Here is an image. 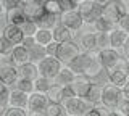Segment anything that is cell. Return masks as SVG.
Listing matches in <instances>:
<instances>
[{"instance_id":"obj_51","label":"cell","mask_w":129,"mask_h":116,"mask_svg":"<svg viewBox=\"0 0 129 116\" xmlns=\"http://www.w3.org/2000/svg\"><path fill=\"white\" fill-rule=\"evenodd\" d=\"M2 58H3V57H2V53H0V60H2Z\"/></svg>"},{"instance_id":"obj_27","label":"cell","mask_w":129,"mask_h":116,"mask_svg":"<svg viewBox=\"0 0 129 116\" xmlns=\"http://www.w3.org/2000/svg\"><path fill=\"white\" fill-rule=\"evenodd\" d=\"M66 111L61 103H56V102H48L45 106V111H44V116H64Z\"/></svg>"},{"instance_id":"obj_36","label":"cell","mask_w":129,"mask_h":116,"mask_svg":"<svg viewBox=\"0 0 129 116\" xmlns=\"http://www.w3.org/2000/svg\"><path fill=\"white\" fill-rule=\"evenodd\" d=\"M110 47V32H97V49Z\"/></svg>"},{"instance_id":"obj_43","label":"cell","mask_w":129,"mask_h":116,"mask_svg":"<svg viewBox=\"0 0 129 116\" xmlns=\"http://www.w3.org/2000/svg\"><path fill=\"white\" fill-rule=\"evenodd\" d=\"M0 2H2V5L5 7V10H8V8H13V7H21L18 0H0Z\"/></svg>"},{"instance_id":"obj_39","label":"cell","mask_w":129,"mask_h":116,"mask_svg":"<svg viewBox=\"0 0 129 116\" xmlns=\"http://www.w3.org/2000/svg\"><path fill=\"white\" fill-rule=\"evenodd\" d=\"M116 26H118L119 29H123L126 34H129V11H126V13L119 18V21L116 23Z\"/></svg>"},{"instance_id":"obj_32","label":"cell","mask_w":129,"mask_h":116,"mask_svg":"<svg viewBox=\"0 0 129 116\" xmlns=\"http://www.w3.org/2000/svg\"><path fill=\"white\" fill-rule=\"evenodd\" d=\"M15 87L23 92H26V94H31L32 90H34V81H31V79H26V78H18L15 82Z\"/></svg>"},{"instance_id":"obj_31","label":"cell","mask_w":129,"mask_h":116,"mask_svg":"<svg viewBox=\"0 0 129 116\" xmlns=\"http://www.w3.org/2000/svg\"><path fill=\"white\" fill-rule=\"evenodd\" d=\"M52 79L48 78H44V76H37L34 79V90H39V92H47L48 89L52 87Z\"/></svg>"},{"instance_id":"obj_29","label":"cell","mask_w":129,"mask_h":116,"mask_svg":"<svg viewBox=\"0 0 129 116\" xmlns=\"http://www.w3.org/2000/svg\"><path fill=\"white\" fill-rule=\"evenodd\" d=\"M27 52H29V61L34 63H37L40 58L45 57V49H44V45H39V44H34L31 49H27Z\"/></svg>"},{"instance_id":"obj_23","label":"cell","mask_w":129,"mask_h":116,"mask_svg":"<svg viewBox=\"0 0 129 116\" xmlns=\"http://www.w3.org/2000/svg\"><path fill=\"white\" fill-rule=\"evenodd\" d=\"M5 18H7V24H18V26L26 19L21 7H13V8L5 10Z\"/></svg>"},{"instance_id":"obj_20","label":"cell","mask_w":129,"mask_h":116,"mask_svg":"<svg viewBox=\"0 0 129 116\" xmlns=\"http://www.w3.org/2000/svg\"><path fill=\"white\" fill-rule=\"evenodd\" d=\"M52 37L55 42H66V41H73V31L68 29L66 26H63L61 23H58L53 29H52Z\"/></svg>"},{"instance_id":"obj_40","label":"cell","mask_w":129,"mask_h":116,"mask_svg":"<svg viewBox=\"0 0 129 116\" xmlns=\"http://www.w3.org/2000/svg\"><path fill=\"white\" fill-rule=\"evenodd\" d=\"M45 55H50V57H55V53H56V49H58V42H55V41H52V42H48L45 47Z\"/></svg>"},{"instance_id":"obj_38","label":"cell","mask_w":129,"mask_h":116,"mask_svg":"<svg viewBox=\"0 0 129 116\" xmlns=\"http://www.w3.org/2000/svg\"><path fill=\"white\" fill-rule=\"evenodd\" d=\"M8 94H10V87L0 81V106L8 105Z\"/></svg>"},{"instance_id":"obj_12","label":"cell","mask_w":129,"mask_h":116,"mask_svg":"<svg viewBox=\"0 0 129 116\" xmlns=\"http://www.w3.org/2000/svg\"><path fill=\"white\" fill-rule=\"evenodd\" d=\"M2 35L7 41H10L13 45H18V44H21V41H23L24 32H23L21 26H18V24H7L2 31Z\"/></svg>"},{"instance_id":"obj_6","label":"cell","mask_w":129,"mask_h":116,"mask_svg":"<svg viewBox=\"0 0 129 116\" xmlns=\"http://www.w3.org/2000/svg\"><path fill=\"white\" fill-rule=\"evenodd\" d=\"M127 11V7L124 5V0H108L102 5V16L111 23H118L119 18Z\"/></svg>"},{"instance_id":"obj_5","label":"cell","mask_w":129,"mask_h":116,"mask_svg":"<svg viewBox=\"0 0 129 116\" xmlns=\"http://www.w3.org/2000/svg\"><path fill=\"white\" fill-rule=\"evenodd\" d=\"M48 103V97L45 92L32 90L27 97V114L29 116H44L45 106Z\"/></svg>"},{"instance_id":"obj_42","label":"cell","mask_w":129,"mask_h":116,"mask_svg":"<svg viewBox=\"0 0 129 116\" xmlns=\"http://www.w3.org/2000/svg\"><path fill=\"white\" fill-rule=\"evenodd\" d=\"M34 44H36L34 35H24L23 41H21V45H23V47H26V49H31Z\"/></svg>"},{"instance_id":"obj_4","label":"cell","mask_w":129,"mask_h":116,"mask_svg":"<svg viewBox=\"0 0 129 116\" xmlns=\"http://www.w3.org/2000/svg\"><path fill=\"white\" fill-rule=\"evenodd\" d=\"M78 11L84 24H94L95 19L102 16V5L95 0H84L78 5Z\"/></svg>"},{"instance_id":"obj_13","label":"cell","mask_w":129,"mask_h":116,"mask_svg":"<svg viewBox=\"0 0 129 116\" xmlns=\"http://www.w3.org/2000/svg\"><path fill=\"white\" fill-rule=\"evenodd\" d=\"M127 79L129 78H127V73H126V63L113 68L111 71H108V82L115 84L116 87H123Z\"/></svg>"},{"instance_id":"obj_35","label":"cell","mask_w":129,"mask_h":116,"mask_svg":"<svg viewBox=\"0 0 129 116\" xmlns=\"http://www.w3.org/2000/svg\"><path fill=\"white\" fill-rule=\"evenodd\" d=\"M19 26H21L24 35H34L36 31H37V24H36V21H31V19H24Z\"/></svg>"},{"instance_id":"obj_10","label":"cell","mask_w":129,"mask_h":116,"mask_svg":"<svg viewBox=\"0 0 129 116\" xmlns=\"http://www.w3.org/2000/svg\"><path fill=\"white\" fill-rule=\"evenodd\" d=\"M123 98V92H121V87H116L115 84L107 82L103 84V90H102V103L107 105L108 108H115L119 103V100Z\"/></svg>"},{"instance_id":"obj_14","label":"cell","mask_w":129,"mask_h":116,"mask_svg":"<svg viewBox=\"0 0 129 116\" xmlns=\"http://www.w3.org/2000/svg\"><path fill=\"white\" fill-rule=\"evenodd\" d=\"M70 86L73 87V90H74V94L78 97H84L87 94L89 87H90V78H87L84 74H76V78L73 79Z\"/></svg>"},{"instance_id":"obj_2","label":"cell","mask_w":129,"mask_h":116,"mask_svg":"<svg viewBox=\"0 0 129 116\" xmlns=\"http://www.w3.org/2000/svg\"><path fill=\"white\" fill-rule=\"evenodd\" d=\"M99 60L102 63V68L105 71H111L113 68L124 65L126 63V58L121 57V53L113 47H107V49H99Z\"/></svg>"},{"instance_id":"obj_37","label":"cell","mask_w":129,"mask_h":116,"mask_svg":"<svg viewBox=\"0 0 129 116\" xmlns=\"http://www.w3.org/2000/svg\"><path fill=\"white\" fill-rule=\"evenodd\" d=\"M13 47L15 45L10 41H7L3 35H0V53H2V57H8L13 50Z\"/></svg>"},{"instance_id":"obj_46","label":"cell","mask_w":129,"mask_h":116,"mask_svg":"<svg viewBox=\"0 0 129 116\" xmlns=\"http://www.w3.org/2000/svg\"><path fill=\"white\" fill-rule=\"evenodd\" d=\"M19 2V5H29V3H34V2H40V0H18Z\"/></svg>"},{"instance_id":"obj_9","label":"cell","mask_w":129,"mask_h":116,"mask_svg":"<svg viewBox=\"0 0 129 116\" xmlns=\"http://www.w3.org/2000/svg\"><path fill=\"white\" fill-rule=\"evenodd\" d=\"M79 52H81V49H79L78 44L73 42V41H66V42H60L58 44V49H56L55 57L58 58L63 65H68Z\"/></svg>"},{"instance_id":"obj_26","label":"cell","mask_w":129,"mask_h":116,"mask_svg":"<svg viewBox=\"0 0 129 116\" xmlns=\"http://www.w3.org/2000/svg\"><path fill=\"white\" fill-rule=\"evenodd\" d=\"M34 39H36V44H39V45H44V47H45L48 42L53 41V37H52V29L37 27V31H36V34H34Z\"/></svg>"},{"instance_id":"obj_8","label":"cell","mask_w":129,"mask_h":116,"mask_svg":"<svg viewBox=\"0 0 129 116\" xmlns=\"http://www.w3.org/2000/svg\"><path fill=\"white\" fill-rule=\"evenodd\" d=\"M58 23H61L63 26H66L68 29H71L73 32H76V31H81L84 26V21L82 18H81L78 8L74 10H68V11H61L58 16Z\"/></svg>"},{"instance_id":"obj_22","label":"cell","mask_w":129,"mask_h":116,"mask_svg":"<svg viewBox=\"0 0 129 116\" xmlns=\"http://www.w3.org/2000/svg\"><path fill=\"white\" fill-rule=\"evenodd\" d=\"M58 16L60 15H52V13L44 11V13L36 19V24H37V27H44V29H53V27L58 24Z\"/></svg>"},{"instance_id":"obj_11","label":"cell","mask_w":129,"mask_h":116,"mask_svg":"<svg viewBox=\"0 0 129 116\" xmlns=\"http://www.w3.org/2000/svg\"><path fill=\"white\" fill-rule=\"evenodd\" d=\"M18 78V66L13 65L10 60H0V81L7 84L8 87H13Z\"/></svg>"},{"instance_id":"obj_24","label":"cell","mask_w":129,"mask_h":116,"mask_svg":"<svg viewBox=\"0 0 129 116\" xmlns=\"http://www.w3.org/2000/svg\"><path fill=\"white\" fill-rule=\"evenodd\" d=\"M79 49L84 52L99 50L97 49V34L95 32H86L79 41Z\"/></svg>"},{"instance_id":"obj_3","label":"cell","mask_w":129,"mask_h":116,"mask_svg":"<svg viewBox=\"0 0 129 116\" xmlns=\"http://www.w3.org/2000/svg\"><path fill=\"white\" fill-rule=\"evenodd\" d=\"M61 105L64 108L68 116H86L87 110L92 106V103H89L84 97H68L61 100Z\"/></svg>"},{"instance_id":"obj_21","label":"cell","mask_w":129,"mask_h":116,"mask_svg":"<svg viewBox=\"0 0 129 116\" xmlns=\"http://www.w3.org/2000/svg\"><path fill=\"white\" fill-rule=\"evenodd\" d=\"M102 90H103V86H102V84L92 82L90 81V87H89L87 94L84 95V98H86L89 103H92V105L100 103V102H102Z\"/></svg>"},{"instance_id":"obj_44","label":"cell","mask_w":129,"mask_h":116,"mask_svg":"<svg viewBox=\"0 0 129 116\" xmlns=\"http://www.w3.org/2000/svg\"><path fill=\"white\" fill-rule=\"evenodd\" d=\"M123 55H124V58L126 60H129V34H127V37H126V41H124V44H123Z\"/></svg>"},{"instance_id":"obj_18","label":"cell","mask_w":129,"mask_h":116,"mask_svg":"<svg viewBox=\"0 0 129 116\" xmlns=\"http://www.w3.org/2000/svg\"><path fill=\"white\" fill-rule=\"evenodd\" d=\"M18 74H19V78H26V79L34 81V79L39 76L37 63H34V61H26V63H23V65H19V66H18Z\"/></svg>"},{"instance_id":"obj_47","label":"cell","mask_w":129,"mask_h":116,"mask_svg":"<svg viewBox=\"0 0 129 116\" xmlns=\"http://www.w3.org/2000/svg\"><path fill=\"white\" fill-rule=\"evenodd\" d=\"M2 16H5V7L2 5V2H0V18Z\"/></svg>"},{"instance_id":"obj_1","label":"cell","mask_w":129,"mask_h":116,"mask_svg":"<svg viewBox=\"0 0 129 116\" xmlns=\"http://www.w3.org/2000/svg\"><path fill=\"white\" fill-rule=\"evenodd\" d=\"M66 66H70L76 74H84L90 79L95 78L100 71H103L102 63L99 60V50H92V52L81 50Z\"/></svg>"},{"instance_id":"obj_33","label":"cell","mask_w":129,"mask_h":116,"mask_svg":"<svg viewBox=\"0 0 129 116\" xmlns=\"http://www.w3.org/2000/svg\"><path fill=\"white\" fill-rule=\"evenodd\" d=\"M42 5H44V10L52 15H60L63 11L61 7H60V0H44Z\"/></svg>"},{"instance_id":"obj_45","label":"cell","mask_w":129,"mask_h":116,"mask_svg":"<svg viewBox=\"0 0 129 116\" xmlns=\"http://www.w3.org/2000/svg\"><path fill=\"white\" fill-rule=\"evenodd\" d=\"M121 92H123V98L129 100V79H127L126 82H124V86L121 87Z\"/></svg>"},{"instance_id":"obj_34","label":"cell","mask_w":129,"mask_h":116,"mask_svg":"<svg viewBox=\"0 0 129 116\" xmlns=\"http://www.w3.org/2000/svg\"><path fill=\"white\" fill-rule=\"evenodd\" d=\"M3 116H27V108L7 105L5 110H3Z\"/></svg>"},{"instance_id":"obj_53","label":"cell","mask_w":129,"mask_h":116,"mask_svg":"<svg viewBox=\"0 0 129 116\" xmlns=\"http://www.w3.org/2000/svg\"><path fill=\"white\" fill-rule=\"evenodd\" d=\"M0 35H2V32H0Z\"/></svg>"},{"instance_id":"obj_50","label":"cell","mask_w":129,"mask_h":116,"mask_svg":"<svg viewBox=\"0 0 129 116\" xmlns=\"http://www.w3.org/2000/svg\"><path fill=\"white\" fill-rule=\"evenodd\" d=\"M73 2H74L76 5H79V3H81V2H84V0H73Z\"/></svg>"},{"instance_id":"obj_30","label":"cell","mask_w":129,"mask_h":116,"mask_svg":"<svg viewBox=\"0 0 129 116\" xmlns=\"http://www.w3.org/2000/svg\"><path fill=\"white\" fill-rule=\"evenodd\" d=\"M47 97L48 102H56V103H61L63 100V94H61V86H56V84H52V87L47 92Z\"/></svg>"},{"instance_id":"obj_52","label":"cell","mask_w":129,"mask_h":116,"mask_svg":"<svg viewBox=\"0 0 129 116\" xmlns=\"http://www.w3.org/2000/svg\"><path fill=\"white\" fill-rule=\"evenodd\" d=\"M40 2H44V0H40Z\"/></svg>"},{"instance_id":"obj_7","label":"cell","mask_w":129,"mask_h":116,"mask_svg":"<svg viewBox=\"0 0 129 116\" xmlns=\"http://www.w3.org/2000/svg\"><path fill=\"white\" fill-rule=\"evenodd\" d=\"M61 66L63 63L56 57H50V55H45L44 58H40L37 61L39 76H44V78H48V79H53V76L60 71Z\"/></svg>"},{"instance_id":"obj_25","label":"cell","mask_w":129,"mask_h":116,"mask_svg":"<svg viewBox=\"0 0 129 116\" xmlns=\"http://www.w3.org/2000/svg\"><path fill=\"white\" fill-rule=\"evenodd\" d=\"M126 37H127V34L124 32L123 29H119V27L116 26L115 29L110 31V47H113V49H116V50H119L121 47H123L124 41H126Z\"/></svg>"},{"instance_id":"obj_49","label":"cell","mask_w":129,"mask_h":116,"mask_svg":"<svg viewBox=\"0 0 129 116\" xmlns=\"http://www.w3.org/2000/svg\"><path fill=\"white\" fill-rule=\"evenodd\" d=\"M95 2H99L100 5H103V3H105V2H108V0H95Z\"/></svg>"},{"instance_id":"obj_28","label":"cell","mask_w":129,"mask_h":116,"mask_svg":"<svg viewBox=\"0 0 129 116\" xmlns=\"http://www.w3.org/2000/svg\"><path fill=\"white\" fill-rule=\"evenodd\" d=\"M94 27H95L97 32H110L111 29L116 27V24L111 23V21H108V19H105L103 16H100L94 21Z\"/></svg>"},{"instance_id":"obj_48","label":"cell","mask_w":129,"mask_h":116,"mask_svg":"<svg viewBox=\"0 0 129 116\" xmlns=\"http://www.w3.org/2000/svg\"><path fill=\"white\" fill-rule=\"evenodd\" d=\"M126 73H127V78H129V60H126Z\"/></svg>"},{"instance_id":"obj_17","label":"cell","mask_w":129,"mask_h":116,"mask_svg":"<svg viewBox=\"0 0 129 116\" xmlns=\"http://www.w3.org/2000/svg\"><path fill=\"white\" fill-rule=\"evenodd\" d=\"M27 97H29V94L16 89V87L15 89H10V94H8V105L26 108L27 106Z\"/></svg>"},{"instance_id":"obj_16","label":"cell","mask_w":129,"mask_h":116,"mask_svg":"<svg viewBox=\"0 0 129 116\" xmlns=\"http://www.w3.org/2000/svg\"><path fill=\"white\" fill-rule=\"evenodd\" d=\"M8 60H10L13 65L19 66V65H23V63L29 61V52H27L26 47H23L21 44H18V45L13 47L11 53L8 55Z\"/></svg>"},{"instance_id":"obj_19","label":"cell","mask_w":129,"mask_h":116,"mask_svg":"<svg viewBox=\"0 0 129 116\" xmlns=\"http://www.w3.org/2000/svg\"><path fill=\"white\" fill-rule=\"evenodd\" d=\"M21 8H23V13L26 16V19H31V21H36L45 11L42 2H34V3H29V5H23Z\"/></svg>"},{"instance_id":"obj_41","label":"cell","mask_w":129,"mask_h":116,"mask_svg":"<svg viewBox=\"0 0 129 116\" xmlns=\"http://www.w3.org/2000/svg\"><path fill=\"white\" fill-rule=\"evenodd\" d=\"M60 7H61L63 11H68V10H74L78 8V5H76L73 0H60Z\"/></svg>"},{"instance_id":"obj_15","label":"cell","mask_w":129,"mask_h":116,"mask_svg":"<svg viewBox=\"0 0 129 116\" xmlns=\"http://www.w3.org/2000/svg\"><path fill=\"white\" fill-rule=\"evenodd\" d=\"M76 78V73L71 69L70 66L63 65L60 68V71L53 76V79H52V82L56 84V86H66V84H71L73 79Z\"/></svg>"}]
</instances>
